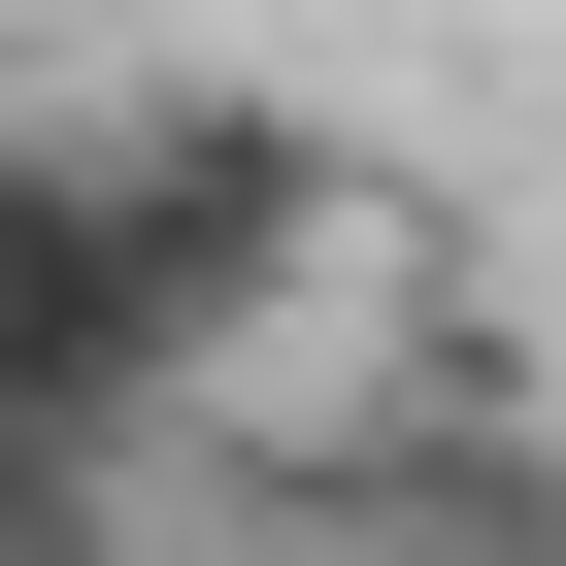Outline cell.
I'll list each match as a JSON object with an SVG mask.
<instances>
[{
  "instance_id": "obj_1",
  "label": "cell",
  "mask_w": 566,
  "mask_h": 566,
  "mask_svg": "<svg viewBox=\"0 0 566 566\" xmlns=\"http://www.w3.org/2000/svg\"><path fill=\"white\" fill-rule=\"evenodd\" d=\"M67 167L134 200V266H167L233 367L301 334L334 266H400V167H367L334 101H266V67H101V101H67Z\"/></svg>"
},
{
  "instance_id": "obj_2",
  "label": "cell",
  "mask_w": 566,
  "mask_h": 566,
  "mask_svg": "<svg viewBox=\"0 0 566 566\" xmlns=\"http://www.w3.org/2000/svg\"><path fill=\"white\" fill-rule=\"evenodd\" d=\"M200 367H233V334L167 301V266H134V200L67 167V101H0V400H34L67 467H134V433H167Z\"/></svg>"
},
{
  "instance_id": "obj_3",
  "label": "cell",
  "mask_w": 566,
  "mask_h": 566,
  "mask_svg": "<svg viewBox=\"0 0 566 566\" xmlns=\"http://www.w3.org/2000/svg\"><path fill=\"white\" fill-rule=\"evenodd\" d=\"M334 533H367V566H566V467H533L500 400H433L400 467H334Z\"/></svg>"
},
{
  "instance_id": "obj_4",
  "label": "cell",
  "mask_w": 566,
  "mask_h": 566,
  "mask_svg": "<svg viewBox=\"0 0 566 566\" xmlns=\"http://www.w3.org/2000/svg\"><path fill=\"white\" fill-rule=\"evenodd\" d=\"M0 566H101V500H67V467H0Z\"/></svg>"
},
{
  "instance_id": "obj_5",
  "label": "cell",
  "mask_w": 566,
  "mask_h": 566,
  "mask_svg": "<svg viewBox=\"0 0 566 566\" xmlns=\"http://www.w3.org/2000/svg\"><path fill=\"white\" fill-rule=\"evenodd\" d=\"M0 467H67V433H34V400H0ZM67 500H134V467H67Z\"/></svg>"
}]
</instances>
